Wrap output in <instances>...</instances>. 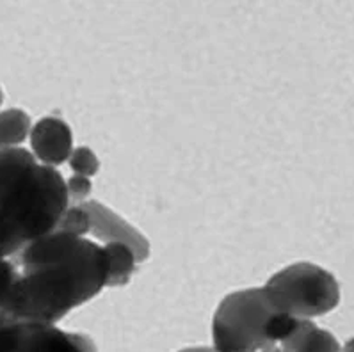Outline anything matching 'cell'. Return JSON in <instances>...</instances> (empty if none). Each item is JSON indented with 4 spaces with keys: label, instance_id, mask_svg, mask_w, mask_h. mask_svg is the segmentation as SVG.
Returning <instances> with one entry per match:
<instances>
[{
    "label": "cell",
    "instance_id": "2e32d148",
    "mask_svg": "<svg viewBox=\"0 0 354 352\" xmlns=\"http://www.w3.org/2000/svg\"><path fill=\"white\" fill-rule=\"evenodd\" d=\"M26 246L18 241L11 232L0 226V258H13L24 251Z\"/></svg>",
    "mask_w": 354,
    "mask_h": 352
},
{
    "label": "cell",
    "instance_id": "ba28073f",
    "mask_svg": "<svg viewBox=\"0 0 354 352\" xmlns=\"http://www.w3.org/2000/svg\"><path fill=\"white\" fill-rule=\"evenodd\" d=\"M338 340L329 331L317 328L308 319H297L287 336L262 352H340Z\"/></svg>",
    "mask_w": 354,
    "mask_h": 352
},
{
    "label": "cell",
    "instance_id": "3957f363",
    "mask_svg": "<svg viewBox=\"0 0 354 352\" xmlns=\"http://www.w3.org/2000/svg\"><path fill=\"white\" fill-rule=\"evenodd\" d=\"M297 319L281 313L266 288H248L226 295L214 315L216 352H259L279 342Z\"/></svg>",
    "mask_w": 354,
    "mask_h": 352
},
{
    "label": "cell",
    "instance_id": "30bf717a",
    "mask_svg": "<svg viewBox=\"0 0 354 352\" xmlns=\"http://www.w3.org/2000/svg\"><path fill=\"white\" fill-rule=\"evenodd\" d=\"M32 123L21 109H6L0 112V149L20 148L30 136Z\"/></svg>",
    "mask_w": 354,
    "mask_h": 352
},
{
    "label": "cell",
    "instance_id": "9c48e42d",
    "mask_svg": "<svg viewBox=\"0 0 354 352\" xmlns=\"http://www.w3.org/2000/svg\"><path fill=\"white\" fill-rule=\"evenodd\" d=\"M107 254V281L105 286H123L132 278L136 269V254L123 242H109L104 246Z\"/></svg>",
    "mask_w": 354,
    "mask_h": 352
},
{
    "label": "cell",
    "instance_id": "d6986e66",
    "mask_svg": "<svg viewBox=\"0 0 354 352\" xmlns=\"http://www.w3.org/2000/svg\"><path fill=\"white\" fill-rule=\"evenodd\" d=\"M2 100H4V93H2V89H0V105H2Z\"/></svg>",
    "mask_w": 354,
    "mask_h": 352
},
{
    "label": "cell",
    "instance_id": "277c9868",
    "mask_svg": "<svg viewBox=\"0 0 354 352\" xmlns=\"http://www.w3.org/2000/svg\"><path fill=\"white\" fill-rule=\"evenodd\" d=\"M263 288L281 313L296 319L326 315L340 301V288L333 274L308 261L285 267Z\"/></svg>",
    "mask_w": 354,
    "mask_h": 352
},
{
    "label": "cell",
    "instance_id": "e0dca14e",
    "mask_svg": "<svg viewBox=\"0 0 354 352\" xmlns=\"http://www.w3.org/2000/svg\"><path fill=\"white\" fill-rule=\"evenodd\" d=\"M178 352H216V351L210 347H189V349H184V351H178Z\"/></svg>",
    "mask_w": 354,
    "mask_h": 352
},
{
    "label": "cell",
    "instance_id": "8992f818",
    "mask_svg": "<svg viewBox=\"0 0 354 352\" xmlns=\"http://www.w3.org/2000/svg\"><path fill=\"white\" fill-rule=\"evenodd\" d=\"M17 352H96V345L88 335L63 331L55 324L21 322Z\"/></svg>",
    "mask_w": 354,
    "mask_h": 352
},
{
    "label": "cell",
    "instance_id": "5b68a950",
    "mask_svg": "<svg viewBox=\"0 0 354 352\" xmlns=\"http://www.w3.org/2000/svg\"><path fill=\"white\" fill-rule=\"evenodd\" d=\"M84 208L88 210L89 217H91L89 233L95 239L104 241L105 244H109V242H123V244L132 249L138 263H141V261L150 257V242H148V239L133 228L132 224L127 223L125 219H121L118 214H114L111 208L98 203V201H86Z\"/></svg>",
    "mask_w": 354,
    "mask_h": 352
},
{
    "label": "cell",
    "instance_id": "52a82bcc",
    "mask_svg": "<svg viewBox=\"0 0 354 352\" xmlns=\"http://www.w3.org/2000/svg\"><path fill=\"white\" fill-rule=\"evenodd\" d=\"M30 149L43 166L57 167L70 158L73 151V136L61 118H41L30 130Z\"/></svg>",
    "mask_w": 354,
    "mask_h": 352
},
{
    "label": "cell",
    "instance_id": "8fae6325",
    "mask_svg": "<svg viewBox=\"0 0 354 352\" xmlns=\"http://www.w3.org/2000/svg\"><path fill=\"white\" fill-rule=\"evenodd\" d=\"M89 228H91V217H89L88 210L84 208V205H68L61 219L55 224L54 232L84 237L86 233H89Z\"/></svg>",
    "mask_w": 354,
    "mask_h": 352
},
{
    "label": "cell",
    "instance_id": "6da1fadb",
    "mask_svg": "<svg viewBox=\"0 0 354 352\" xmlns=\"http://www.w3.org/2000/svg\"><path fill=\"white\" fill-rule=\"evenodd\" d=\"M18 257L20 278L2 308L17 322L57 324L105 288L107 254L84 237L50 232Z\"/></svg>",
    "mask_w": 354,
    "mask_h": 352
},
{
    "label": "cell",
    "instance_id": "4fadbf2b",
    "mask_svg": "<svg viewBox=\"0 0 354 352\" xmlns=\"http://www.w3.org/2000/svg\"><path fill=\"white\" fill-rule=\"evenodd\" d=\"M21 322L0 313V352H17L20 344Z\"/></svg>",
    "mask_w": 354,
    "mask_h": 352
},
{
    "label": "cell",
    "instance_id": "5bb4252c",
    "mask_svg": "<svg viewBox=\"0 0 354 352\" xmlns=\"http://www.w3.org/2000/svg\"><path fill=\"white\" fill-rule=\"evenodd\" d=\"M18 278H20V269L9 258H0V313Z\"/></svg>",
    "mask_w": 354,
    "mask_h": 352
},
{
    "label": "cell",
    "instance_id": "9a60e30c",
    "mask_svg": "<svg viewBox=\"0 0 354 352\" xmlns=\"http://www.w3.org/2000/svg\"><path fill=\"white\" fill-rule=\"evenodd\" d=\"M68 205H84L91 194V182L86 176L73 174L66 182Z\"/></svg>",
    "mask_w": 354,
    "mask_h": 352
},
{
    "label": "cell",
    "instance_id": "7c38bea8",
    "mask_svg": "<svg viewBox=\"0 0 354 352\" xmlns=\"http://www.w3.org/2000/svg\"><path fill=\"white\" fill-rule=\"evenodd\" d=\"M68 162H70L73 173L79 174V176H86V178L96 174L100 169V162H98L96 155L93 154V149L86 148V146H79V148L73 149Z\"/></svg>",
    "mask_w": 354,
    "mask_h": 352
},
{
    "label": "cell",
    "instance_id": "7a4b0ae2",
    "mask_svg": "<svg viewBox=\"0 0 354 352\" xmlns=\"http://www.w3.org/2000/svg\"><path fill=\"white\" fill-rule=\"evenodd\" d=\"M68 207L66 182L29 149H0V226L24 246L54 232Z\"/></svg>",
    "mask_w": 354,
    "mask_h": 352
},
{
    "label": "cell",
    "instance_id": "ac0fdd59",
    "mask_svg": "<svg viewBox=\"0 0 354 352\" xmlns=\"http://www.w3.org/2000/svg\"><path fill=\"white\" fill-rule=\"evenodd\" d=\"M340 352H353V342H347L346 347H344V351H340Z\"/></svg>",
    "mask_w": 354,
    "mask_h": 352
}]
</instances>
